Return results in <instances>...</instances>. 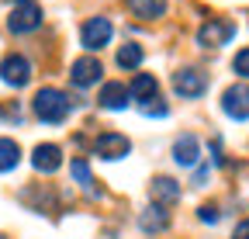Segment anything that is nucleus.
<instances>
[{"mask_svg": "<svg viewBox=\"0 0 249 239\" xmlns=\"http://www.w3.org/2000/svg\"><path fill=\"white\" fill-rule=\"evenodd\" d=\"M173 91H177V97L197 101L208 91V76L201 70H180V73H173Z\"/></svg>", "mask_w": 249, "mask_h": 239, "instance_id": "nucleus-6", "label": "nucleus"}, {"mask_svg": "<svg viewBox=\"0 0 249 239\" xmlns=\"http://www.w3.org/2000/svg\"><path fill=\"white\" fill-rule=\"evenodd\" d=\"M111 35H114V24H111V18H104V14L87 18V21H83V28H80V42H83L90 52L104 49V45L111 42Z\"/></svg>", "mask_w": 249, "mask_h": 239, "instance_id": "nucleus-3", "label": "nucleus"}, {"mask_svg": "<svg viewBox=\"0 0 249 239\" xmlns=\"http://www.w3.org/2000/svg\"><path fill=\"white\" fill-rule=\"evenodd\" d=\"M14 4H31V0H14Z\"/></svg>", "mask_w": 249, "mask_h": 239, "instance_id": "nucleus-24", "label": "nucleus"}, {"mask_svg": "<svg viewBox=\"0 0 249 239\" xmlns=\"http://www.w3.org/2000/svg\"><path fill=\"white\" fill-rule=\"evenodd\" d=\"M222 111L232 122H249V87L246 83H235L222 94Z\"/></svg>", "mask_w": 249, "mask_h": 239, "instance_id": "nucleus-8", "label": "nucleus"}, {"mask_svg": "<svg viewBox=\"0 0 249 239\" xmlns=\"http://www.w3.org/2000/svg\"><path fill=\"white\" fill-rule=\"evenodd\" d=\"M70 170H73V181H76L80 187H87L90 194H97V191H93V177H90V163H87L83 156H76V160L70 163Z\"/></svg>", "mask_w": 249, "mask_h": 239, "instance_id": "nucleus-19", "label": "nucleus"}, {"mask_svg": "<svg viewBox=\"0 0 249 239\" xmlns=\"http://www.w3.org/2000/svg\"><path fill=\"white\" fill-rule=\"evenodd\" d=\"M93 153L104 156V160H124L132 153V139L121 135V132H101L97 142H93Z\"/></svg>", "mask_w": 249, "mask_h": 239, "instance_id": "nucleus-5", "label": "nucleus"}, {"mask_svg": "<svg viewBox=\"0 0 249 239\" xmlns=\"http://www.w3.org/2000/svg\"><path fill=\"white\" fill-rule=\"evenodd\" d=\"M232 239H249V219H242V222L235 225V232H232Z\"/></svg>", "mask_w": 249, "mask_h": 239, "instance_id": "nucleus-23", "label": "nucleus"}, {"mask_svg": "<svg viewBox=\"0 0 249 239\" xmlns=\"http://www.w3.org/2000/svg\"><path fill=\"white\" fill-rule=\"evenodd\" d=\"M42 28V7L31 0V4H14V11L7 14V32L11 35H28Z\"/></svg>", "mask_w": 249, "mask_h": 239, "instance_id": "nucleus-2", "label": "nucleus"}, {"mask_svg": "<svg viewBox=\"0 0 249 239\" xmlns=\"http://www.w3.org/2000/svg\"><path fill=\"white\" fill-rule=\"evenodd\" d=\"M118 66H121V70H139V66H142V45H135V42L121 45V49H118Z\"/></svg>", "mask_w": 249, "mask_h": 239, "instance_id": "nucleus-17", "label": "nucleus"}, {"mask_svg": "<svg viewBox=\"0 0 249 239\" xmlns=\"http://www.w3.org/2000/svg\"><path fill=\"white\" fill-rule=\"evenodd\" d=\"M139 229H142V232H149V236L170 229V212H166V208H160V204H149L145 212L139 215Z\"/></svg>", "mask_w": 249, "mask_h": 239, "instance_id": "nucleus-14", "label": "nucleus"}, {"mask_svg": "<svg viewBox=\"0 0 249 239\" xmlns=\"http://www.w3.org/2000/svg\"><path fill=\"white\" fill-rule=\"evenodd\" d=\"M152 97H160V80H156L152 73H135V80H132V101L145 104Z\"/></svg>", "mask_w": 249, "mask_h": 239, "instance_id": "nucleus-15", "label": "nucleus"}, {"mask_svg": "<svg viewBox=\"0 0 249 239\" xmlns=\"http://www.w3.org/2000/svg\"><path fill=\"white\" fill-rule=\"evenodd\" d=\"M124 4H128L132 14H139V18H160L166 0H124Z\"/></svg>", "mask_w": 249, "mask_h": 239, "instance_id": "nucleus-18", "label": "nucleus"}, {"mask_svg": "<svg viewBox=\"0 0 249 239\" xmlns=\"http://www.w3.org/2000/svg\"><path fill=\"white\" fill-rule=\"evenodd\" d=\"M128 101H132V91L124 83H104L101 87V97H97V104L101 108H107V111H121V108H128Z\"/></svg>", "mask_w": 249, "mask_h": 239, "instance_id": "nucleus-12", "label": "nucleus"}, {"mask_svg": "<svg viewBox=\"0 0 249 239\" xmlns=\"http://www.w3.org/2000/svg\"><path fill=\"white\" fill-rule=\"evenodd\" d=\"M142 114H149V118H166V114H170V108L163 104V97H152V101H145V104H142Z\"/></svg>", "mask_w": 249, "mask_h": 239, "instance_id": "nucleus-20", "label": "nucleus"}, {"mask_svg": "<svg viewBox=\"0 0 249 239\" xmlns=\"http://www.w3.org/2000/svg\"><path fill=\"white\" fill-rule=\"evenodd\" d=\"M173 160H177L180 166H197V160H201V139H197V135H177V142H173Z\"/></svg>", "mask_w": 249, "mask_h": 239, "instance_id": "nucleus-11", "label": "nucleus"}, {"mask_svg": "<svg viewBox=\"0 0 249 239\" xmlns=\"http://www.w3.org/2000/svg\"><path fill=\"white\" fill-rule=\"evenodd\" d=\"M31 108H35V118L45 125H59V122H66V114L73 108V101L55 91V87H42V91L35 94V101H31Z\"/></svg>", "mask_w": 249, "mask_h": 239, "instance_id": "nucleus-1", "label": "nucleus"}, {"mask_svg": "<svg viewBox=\"0 0 249 239\" xmlns=\"http://www.w3.org/2000/svg\"><path fill=\"white\" fill-rule=\"evenodd\" d=\"M232 70L242 76V80H249V49H242V52H235V59H232Z\"/></svg>", "mask_w": 249, "mask_h": 239, "instance_id": "nucleus-21", "label": "nucleus"}, {"mask_svg": "<svg viewBox=\"0 0 249 239\" xmlns=\"http://www.w3.org/2000/svg\"><path fill=\"white\" fill-rule=\"evenodd\" d=\"M21 163V146L14 139H0V173H7Z\"/></svg>", "mask_w": 249, "mask_h": 239, "instance_id": "nucleus-16", "label": "nucleus"}, {"mask_svg": "<svg viewBox=\"0 0 249 239\" xmlns=\"http://www.w3.org/2000/svg\"><path fill=\"white\" fill-rule=\"evenodd\" d=\"M232 35H235V24H232V21H225V18H214V21L201 24L197 42H201L204 49H218V45H229V42H232Z\"/></svg>", "mask_w": 249, "mask_h": 239, "instance_id": "nucleus-7", "label": "nucleus"}, {"mask_svg": "<svg viewBox=\"0 0 249 239\" xmlns=\"http://www.w3.org/2000/svg\"><path fill=\"white\" fill-rule=\"evenodd\" d=\"M0 239H7V236H0Z\"/></svg>", "mask_w": 249, "mask_h": 239, "instance_id": "nucleus-25", "label": "nucleus"}, {"mask_svg": "<svg viewBox=\"0 0 249 239\" xmlns=\"http://www.w3.org/2000/svg\"><path fill=\"white\" fill-rule=\"evenodd\" d=\"M0 80H4L7 87H24L31 80V63L21 55V52H11L0 59Z\"/></svg>", "mask_w": 249, "mask_h": 239, "instance_id": "nucleus-4", "label": "nucleus"}, {"mask_svg": "<svg viewBox=\"0 0 249 239\" xmlns=\"http://www.w3.org/2000/svg\"><path fill=\"white\" fill-rule=\"evenodd\" d=\"M31 166H35L38 173H55L62 166V149L55 142H42L35 146V153H31Z\"/></svg>", "mask_w": 249, "mask_h": 239, "instance_id": "nucleus-10", "label": "nucleus"}, {"mask_svg": "<svg viewBox=\"0 0 249 239\" xmlns=\"http://www.w3.org/2000/svg\"><path fill=\"white\" fill-rule=\"evenodd\" d=\"M101 76H104V66H101L93 55H83V59H76V63L70 66V80H73L76 87H93Z\"/></svg>", "mask_w": 249, "mask_h": 239, "instance_id": "nucleus-9", "label": "nucleus"}, {"mask_svg": "<svg viewBox=\"0 0 249 239\" xmlns=\"http://www.w3.org/2000/svg\"><path fill=\"white\" fill-rule=\"evenodd\" d=\"M149 191H152V201L160 204V208H170V204L180 201V184L173 181V177H156Z\"/></svg>", "mask_w": 249, "mask_h": 239, "instance_id": "nucleus-13", "label": "nucleus"}, {"mask_svg": "<svg viewBox=\"0 0 249 239\" xmlns=\"http://www.w3.org/2000/svg\"><path fill=\"white\" fill-rule=\"evenodd\" d=\"M197 219L201 222H218V219H222V212H218V204H201V212H197Z\"/></svg>", "mask_w": 249, "mask_h": 239, "instance_id": "nucleus-22", "label": "nucleus"}]
</instances>
